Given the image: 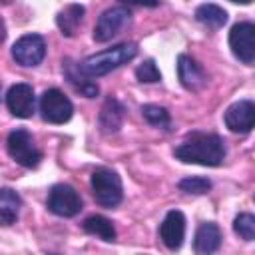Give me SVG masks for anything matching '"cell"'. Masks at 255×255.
Masks as SVG:
<instances>
[{"label":"cell","mask_w":255,"mask_h":255,"mask_svg":"<svg viewBox=\"0 0 255 255\" xmlns=\"http://www.w3.org/2000/svg\"><path fill=\"white\" fill-rule=\"evenodd\" d=\"M175 157L183 163H197L205 167H217L225 159V143L217 133L193 131L175 147Z\"/></svg>","instance_id":"6da1fadb"},{"label":"cell","mask_w":255,"mask_h":255,"mask_svg":"<svg viewBox=\"0 0 255 255\" xmlns=\"http://www.w3.org/2000/svg\"><path fill=\"white\" fill-rule=\"evenodd\" d=\"M135 56H137V46L131 42H124V44H118V46H112L108 50H102L98 54L88 56L78 66L86 76L98 78V76H104V74L128 64V62H131Z\"/></svg>","instance_id":"7a4b0ae2"},{"label":"cell","mask_w":255,"mask_h":255,"mask_svg":"<svg viewBox=\"0 0 255 255\" xmlns=\"http://www.w3.org/2000/svg\"><path fill=\"white\" fill-rule=\"evenodd\" d=\"M92 191L96 201L102 207H116L122 203L124 191H122V179L116 171L108 169V167H98L92 173Z\"/></svg>","instance_id":"3957f363"},{"label":"cell","mask_w":255,"mask_h":255,"mask_svg":"<svg viewBox=\"0 0 255 255\" xmlns=\"http://www.w3.org/2000/svg\"><path fill=\"white\" fill-rule=\"evenodd\" d=\"M6 147H8V153L10 157L24 165V167H36L42 159V151L38 149V145L34 143V137L30 131L18 128V129H12L8 133V139H6Z\"/></svg>","instance_id":"277c9868"},{"label":"cell","mask_w":255,"mask_h":255,"mask_svg":"<svg viewBox=\"0 0 255 255\" xmlns=\"http://www.w3.org/2000/svg\"><path fill=\"white\" fill-rule=\"evenodd\" d=\"M40 114L48 124H64L72 118L74 106L68 96H64V92H60L58 88H50L40 98Z\"/></svg>","instance_id":"5b68a950"},{"label":"cell","mask_w":255,"mask_h":255,"mask_svg":"<svg viewBox=\"0 0 255 255\" xmlns=\"http://www.w3.org/2000/svg\"><path fill=\"white\" fill-rule=\"evenodd\" d=\"M131 20V12L126 6H114L102 12L94 26V40L96 42H108L114 36H118Z\"/></svg>","instance_id":"8992f818"},{"label":"cell","mask_w":255,"mask_h":255,"mask_svg":"<svg viewBox=\"0 0 255 255\" xmlns=\"http://www.w3.org/2000/svg\"><path fill=\"white\" fill-rule=\"evenodd\" d=\"M48 209L60 217H74L82 211V197L72 185L58 183L48 193Z\"/></svg>","instance_id":"52a82bcc"},{"label":"cell","mask_w":255,"mask_h":255,"mask_svg":"<svg viewBox=\"0 0 255 255\" xmlns=\"http://www.w3.org/2000/svg\"><path fill=\"white\" fill-rule=\"evenodd\" d=\"M229 46L237 60L251 66L255 62V26L251 22H239L229 32Z\"/></svg>","instance_id":"ba28073f"},{"label":"cell","mask_w":255,"mask_h":255,"mask_svg":"<svg viewBox=\"0 0 255 255\" xmlns=\"http://www.w3.org/2000/svg\"><path fill=\"white\" fill-rule=\"evenodd\" d=\"M46 56V42L40 34H26L22 38H18L12 46V58L16 60V64L32 68L38 66Z\"/></svg>","instance_id":"9c48e42d"},{"label":"cell","mask_w":255,"mask_h":255,"mask_svg":"<svg viewBox=\"0 0 255 255\" xmlns=\"http://www.w3.org/2000/svg\"><path fill=\"white\" fill-rule=\"evenodd\" d=\"M255 124V104L251 100H239L225 112V126L235 133H249Z\"/></svg>","instance_id":"30bf717a"},{"label":"cell","mask_w":255,"mask_h":255,"mask_svg":"<svg viewBox=\"0 0 255 255\" xmlns=\"http://www.w3.org/2000/svg\"><path fill=\"white\" fill-rule=\"evenodd\" d=\"M6 106L16 118H32L36 108L34 88L30 84H14L6 94Z\"/></svg>","instance_id":"8fae6325"},{"label":"cell","mask_w":255,"mask_h":255,"mask_svg":"<svg viewBox=\"0 0 255 255\" xmlns=\"http://www.w3.org/2000/svg\"><path fill=\"white\" fill-rule=\"evenodd\" d=\"M177 78L181 82V86L189 92H199L207 86V74L201 68V64H197L191 56L181 54L177 58Z\"/></svg>","instance_id":"7c38bea8"},{"label":"cell","mask_w":255,"mask_h":255,"mask_svg":"<svg viewBox=\"0 0 255 255\" xmlns=\"http://www.w3.org/2000/svg\"><path fill=\"white\" fill-rule=\"evenodd\" d=\"M159 237L163 241V245L171 251L179 249L185 237V217L181 211L171 209L167 211V215L163 217L161 225H159Z\"/></svg>","instance_id":"4fadbf2b"},{"label":"cell","mask_w":255,"mask_h":255,"mask_svg":"<svg viewBox=\"0 0 255 255\" xmlns=\"http://www.w3.org/2000/svg\"><path fill=\"white\" fill-rule=\"evenodd\" d=\"M221 245V231L215 223L207 221L201 223L195 231V241H193V249L199 255H209L213 251H217Z\"/></svg>","instance_id":"5bb4252c"},{"label":"cell","mask_w":255,"mask_h":255,"mask_svg":"<svg viewBox=\"0 0 255 255\" xmlns=\"http://www.w3.org/2000/svg\"><path fill=\"white\" fill-rule=\"evenodd\" d=\"M62 70H64L66 80L74 86L76 92H80V94L86 96V98H94V96H98V92H100L98 84L92 82V80H88L90 76H86V74L80 70V66H76L72 60H64Z\"/></svg>","instance_id":"9a60e30c"},{"label":"cell","mask_w":255,"mask_h":255,"mask_svg":"<svg viewBox=\"0 0 255 255\" xmlns=\"http://www.w3.org/2000/svg\"><path fill=\"white\" fill-rule=\"evenodd\" d=\"M124 122V106L116 98H108L100 112V128L106 133H114L122 128Z\"/></svg>","instance_id":"2e32d148"},{"label":"cell","mask_w":255,"mask_h":255,"mask_svg":"<svg viewBox=\"0 0 255 255\" xmlns=\"http://www.w3.org/2000/svg\"><path fill=\"white\" fill-rule=\"evenodd\" d=\"M20 207H22L20 195L10 187H2L0 189V225H12L20 215Z\"/></svg>","instance_id":"e0dca14e"},{"label":"cell","mask_w":255,"mask_h":255,"mask_svg":"<svg viewBox=\"0 0 255 255\" xmlns=\"http://www.w3.org/2000/svg\"><path fill=\"white\" fill-rule=\"evenodd\" d=\"M84 6L82 4H70V6H66L58 16H56V24H58V28H60V32L64 34V36H74L76 32H78V28H80V24H82V18H84Z\"/></svg>","instance_id":"ac0fdd59"},{"label":"cell","mask_w":255,"mask_h":255,"mask_svg":"<svg viewBox=\"0 0 255 255\" xmlns=\"http://www.w3.org/2000/svg\"><path fill=\"white\" fill-rule=\"evenodd\" d=\"M195 20L211 30H219L227 22V12L217 4H201L195 8Z\"/></svg>","instance_id":"d6986e66"},{"label":"cell","mask_w":255,"mask_h":255,"mask_svg":"<svg viewBox=\"0 0 255 255\" xmlns=\"http://www.w3.org/2000/svg\"><path fill=\"white\" fill-rule=\"evenodd\" d=\"M84 231L90 233V235H96L104 241H116V229H114V223L104 217V215H90L86 221H84Z\"/></svg>","instance_id":"ffe728a7"},{"label":"cell","mask_w":255,"mask_h":255,"mask_svg":"<svg viewBox=\"0 0 255 255\" xmlns=\"http://www.w3.org/2000/svg\"><path fill=\"white\" fill-rule=\"evenodd\" d=\"M141 116L147 120V124L155 126V128H169L171 120H169V112L161 106H155V104H145L141 106Z\"/></svg>","instance_id":"44dd1931"},{"label":"cell","mask_w":255,"mask_h":255,"mask_svg":"<svg viewBox=\"0 0 255 255\" xmlns=\"http://www.w3.org/2000/svg\"><path fill=\"white\" fill-rule=\"evenodd\" d=\"M233 229L241 239L253 241L255 239V217L251 213H239L233 221Z\"/></svg>","instance_id":"7402d4cb"},{"label":"cell","mask_w":255,"mask_h":255,"mask_svg":"<svg viewBox=\"0 0 255 255\" xmlns=\"http://www.w3.org/2000/svg\"><path fill=\"white\" fill-rule=\"evenodd\" d=\"M135 78L143 84H155L161 80V74H159V68L155 66L153 60H145L143 64H139L135 68Z\"/></svg>","instance_id":"603a6c76"},{"label":"cell","mask_w":255,"mask_h":255,"mask_svg":"<svg viewBox=\"0 0 255 255\" xmlns=\"http://www.w3.org/2000/svg\"><path fill=\"white\" fill-rule=\"evenodd\" d=\"M179 189L185 193H193V195H203L211 189V181L205 177H185L179 181Z\"/></svg>","instance_id":"cb8c5ba5"},{"label":"cell","mask_w":255,"mask_h":255,"mask_svg":"<svg viewBox=\"0 0 255 255\" xmlns=\"http://www.w3.org/2000/svg\"><path fill=\"white\" fill-rule=\"evenodd\" d=\"M120 2L126 6H149V8L159 6V0H120Z\"/></svg>","instance_id":"d4e9b609"},{"label":"cell","mask_w":255,"mask_h":255,"mask_svg":"<svg viewBox=\"0 0 255 255\" xmlns=\"http://www.w3.org/2000/svg\"><path fill=\"white\" fill-rule=\"evenodd\" d=\"M231 2H237V4H249L251 0H231Z\"/></svg>","instance_id":"484cf974"}]
</instances>
